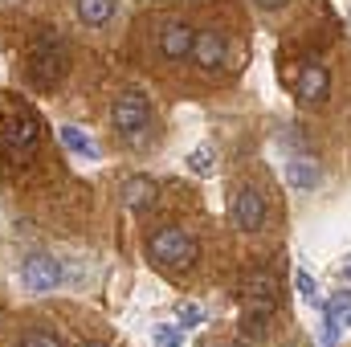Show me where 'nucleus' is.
<instances>
[{
	"instance_id": "f257e3e1",
	"label": "nucleus",
	"mask_w": 351,
	"mask_h": 347,
	"mask_svg": "<svg viewBox=\"0 0 351 347\" xmlns=\"http://www.w3.org/2000/svg\"><path fill=\"white\" fill-rule=\"evenodd\" d=\"M41 131H45V127H41V119H37L33 106L8 102L4 115H0V156H8L12 164L33 160L37 147H41Z\"/></svg>"
},
{
	"instance_id": "f03ea898",
	"label": "nucleus",
	"mask_w": 351,
	"mask_h": 347,
	"mask_svg": "<svg viewBox=\"0 0 351 347\" xmlns=\"http://www.w3.org/2000/svg\"><path fill=\"white\" fill-rule=\"evenodd\" d=\"M66 66H70V49L66 41L58 37V29H41L33 37V53H29V78L37 90H53L66 78Z\"/></svg>"
},
{
	"instance_id": "7ed1b4c3",
	"label": "nucleus",
	"mask_w": 351,
	"mask_h": 347,
	"mask_svg": "<svg viewBox=\"0 0 351 347\" xmlns=\"http://www.w3.org/2000/svg\"><path fill=\"white\" fill-rule=\"evenodd\" d=\"M147 254L160 261V265H192V261L200 258V246H196V237L192 233H184L180 225H164V229H156L152 237H147Z\"/></svg>"
},
{
	"instance_id": "20e7f679",
	"label": "nucleus",
	"mask_w": 351,
	"mask_h": 347,
	"mask_svg": "<svg viewBox=\"0 0 351 347\" xmlns=\"http://www.w3.org/2000/svg\"><path fill=\"white\" fill-rule=\"evenodd\" d=\"M110 123H114V131H123V135H139V131L152 123V102H147V94L123 90V94L110 102Z\"/></svg>"
},
{
	"instance_id": "39448f33",
	"label": "nucleus",
	"mask_w": 351,
	"mask_h": 347,
	"mask_svg": "<svg viewBox=\"0 0 351 347\" xmlns=\"http://www.w3.org/2000/svg\"><path fill=\"white\" fill-rule=\"evenodd\" d=\"M58 282H62V265L49 254H33V258L21 261V286L29 294H49Z\"/></svg>"
},
{
	"instance_id": "423d86ee",
	"label": "nucleus",
	"mask_w": 351,
	"mask_h": 347,
	"mask_svg": "<svg viewBox=\"0 0 351 347\" xmlns=\"http://www.w3.org/2000/svg\"><path fill=\"white\" fill-rule=\"evenodd\" d=\"M229 217H233L237 229L258 233L265 225V196L258 188H237V196H233V204H229Z\"/></svg>"
},
{
	"instance_id": "0eeeda50",
	"label": "nucleus",
	"mask_w": 351,
	"mask_h": 347,
	"mask_svg": "<svg viewBox=\"0 0 351 347\" xmlns=\"http://www.w3.org/2000/svg\"><path fill=\"white\" fill-rule=\"evenodd\" d=\"M294 94H298L302 102L319 106V102L331 94V74H327V66H319V62H302V70H298V78H294Z\"/></svg>"
},
{
	"instance_id": "6e6552de",
	"label": "nucleus",
	"mask_w": 351,
	"mask_h": 347,
	"mask_svg": "<svg viewBox=\"0 0 351 347\" xmlns=\"http://www.w3.org/2000/svg\"><path fill=\"white\" fill-rule=\"evenodd\" d=\"M225 53H229V45H225V37H221L217 29H196V41H192V58H196V66H200L204 74L221 70Z\"/></svg>"
},
{
	"instance_id": "1a4fd4ad",
	"label": "nucleus",
	"mask_w": 351,
	"mask_h": 347,
	"mask_svg": "<svg viewBox=\"0 0 351 347\" xmlns=\"http://www.w3.org/2000/svg\"><path fill=\"white\" fill-rule=\"evenodd\" d=\"M156 200H160V184L152 176H127L123 180V204L131 213H147Z\"/></svg>"
},
{
	"instance_id": "9d476101",
	"label": "nucleus",
	"mask_w": 351,
	"mask_h": 347,
	"mask_svg": "<svg viewBox=\"0 0 351 347\" xmlns=\"http://www.w3.org/2000/svg\"><path fill=\"white\" fill-rule=\"evenodd\" d=\"M192 41H196V29L184 25V21H176V25H168V29L160 33V49H164L168 62H184V58H192Z\"/></svg>"
},
{
	"instance_id": "9b49d317",
	"label": "nucleus",
	"mask_w": 351,
	"mask_h": 347,
	"mask_svg": "<svg viewBox=\"0 0 351 347\" xmlns=\"http://www.w3.org/2000/svg\"><path fill=\"white\" fill-rule=\"evenodd\" d=\"M286 180H290L294 188H302V192H315V188L323 184V172H319V164H315V160L298 156V160H290V164H286Z\"/></svg>"
},
{
	"instance_id": "f8f14e48",
	"label": "nucleus",
	"mask_w": 351,
	"mask_h": 347,
	"mask_svg": "<svg viewBox=\"0 0 351 347\" xmlns=\"http://www.w3.org/2000/svg\"><path fill=\"white\" fill-rule=\"evenodd\" d=\"M245 298H278V290H282V282L269 274V270H250L245 274Z\"/></svg>"
},
{
	"instance_id": "ddd939ff",
	"label": "nucleus",
	"mask_w": 351,
	"mask_h": 347,
	"mask_svg": "<svg viewBox=\"0 0 351 347\" xmlns=\"http://www.w3.org/2000/svg\"><path fill=\"white\" fill-rule=\"evenodd\" d=\"M58 135H62V143H66L70 152H78V156H90V160L98 156V143L90 139L86 131H82V127H74V123H66V127H62Z\"/></svg>"
},
{
	"instance_id": "4468645a",
	"label": "nucleus",
	"mask_w": 351,
	"mask_h": 347,
	"mask_svg": "<svg viewBox=\"0 0 351 347\" xmlns=\"http://www.w3.org/2000/svg\"><path fill=\"white\" fill-rule=\"evenodd\" d=\"M114 16V0H78V21L82 25H106Z\"/></svg>"
},
{
	"instance_id": "2eb2a0df",
	"label": "nucleus",
	"mask_w": 351,
	"mask_h": 347,
	"mask_svg": "<svg viewBox=\"0 0 351 347\" xmlns=\"http://www.w3.org/2000/svg\"><path fill=\"white\" fill-rule=\"evenodd\" d=\"M188 168H192V176H200V180L213 176L217 172V147H213V143H200V147L188 156Z\"/></svg>"
},
{
	"instance_id": "dca6fc26",
	"label": "nucleus",
	"mask_w": 351,
	"mask_h": 347,
	"mask_svg": "<svg viewBox=\"0 0 351 347\" xmlns=\"http://www.w3.org/2000/svg\"><path fill=\"white\" fill-rule=\"evenodd\" d=\"M152 344H156V347H180V344H184V327L160 323V327L152 331Z\"/></svg>"
},
{
	"instance_id": "f3484780",
	"label": "nucleus",
	"mask_w": 351,
	"mask_h": 347,
	"mask_svg": "<svg viewBox=\"0 0 351 347\" xmlns=\"http://www.w3.org/2000/svg\"><path fill=\"white\" fill-rule=\"evenodd\" d=\"M176 319H180V327L188 331V327H200V319H204V311H200L196 302H180V307H176Z\"/></svg>"
},
{
	"instance_id": "a211bd4d",
	"label": "nucleus",
	"mask_w": 351,
	"mask_h": 347,
	"mask_svg": "<svg viewBox=\"0 0 351 347\" xmlns=\"http://www.w3.org/2000/svg\"><path fill=\"white\" fill-rule=\"evenodd\" d=\"M323 311H327L331 319H343V315H348V311H351V286H348V290H343V294H335V298H331V302H327Z\"/></svg>"
},
{
	"instance_id": "6ab92c4d",
	"label": "nucleus",
	"mask_w": 351,
	"mask_h": 347,
	"mask_svg": "<svg viewBox=\"0 0 351 347\" xmlns=\"http://www.w3.org/2000/svg\"><path fill=\"white\" fill-rule=\"evenodd\" d=\"M21 347H62V339H58V335H49V331H33V335H25V339H21Z\"/></svg>"
},
{
	"instance_id": "aec40b11",
	"label": "nucleus",
	"mask_w": 351,
	"mask_h": 347,
	"mask_svg": "<svg viewBox=\"0 0 351 347\" xmlns=\"http://www.w3.org/2000/svg\"><path fill=\"white\" fill-rule=\"evenodd\" d=\"M241 335L258 344V339L265 335V319H254V315H245V323H241Z\"/></svg>"
},
{
	"instance_id": "412c9836",
	"label": "nucleus",
	"mask_w": 351,
	"mask_h": 347,
	"mask_svg": "<svg viewBox=\"0 0 351 347\" xmlns=\"http://www.w3.org/2000/svg\"><path fill=\"white\" fill-rule=\"evenodd\" d=\"M294 286H298V294H306V298L315 302V294H319V286H315V278H311L306 270H298V274H294Z\"/></svg>"
},
{
	"instance_id": "4be33fe9",
	"label": "nucleus",
	"mask_w": 351,
	"mask_h": 347,
	"mask_svg": "<svg viewBox=\"0 0 351 347\" xmlns=\"http://www.w3.org/2000/svg\"><path fill=\"white\" fill-rule=\"evenodd\" d=\"M254 4H258L262 12H278V8H286L290 0H254Z\"/></svg>"
},
{
	"instance_id": "5701e85b",
	"label": "nucleus",
	"mask_w": 351,
	"mask_h": 347,
	"mask_svg": "<svg viewBox=\"0 0 351 347\" xmlns=\"http://www.w3.org/2000/svg\"><path fill=\"white\" fill-rule=\"evenodd\" d=\"M339 278H343V286H351V261L343 265V270H339Z\"/></svg>"
},
{
	"instance_id": "b1692460",
	"label": "nucleus",
	"mask_w": 351,
	"mask_h": 347,
	"mask_svg": "<svg viewBox=\"0 0 351 347\" xmlns=\"http://www.w3.org/2000/svg\"><path fill=\"white\" fill-rule=\"evenodd\" d=\"M78 347H106L102 339H90V344H78Z\"/></svg>"
}]
</instances>
